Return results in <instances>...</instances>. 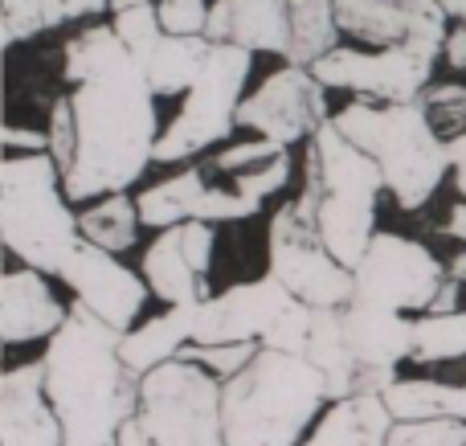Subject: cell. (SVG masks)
I'll use <instances>...</instances> for the list:
<instances>
[{"label": "cell", "mask_w": 466, "mask_h": 446, "mask_svg": "<svg viewBox=\"0 0 466 446\" xmlns=\"http://www.w3.org/2000/svg\"><path fill=\"white\" fill-rule=\"evenodd\" d=\"M66 82L74 115V156L66 164V197L98 201L127 193L156 160L160 115L139 54L119 41L115 25H90L66 46Z\"/></svg>", "instance_id": "1"}, {"label": "cell", "mask_w": 466, "mask_h": 446, "mask_svg": "<svg viewBox=\"0 0 466 446\" xmlns=\"http://www.w3.org/2000/svg\"><path fill=\"white\" fill-rule=\"evenodd\" d=\"M46 390L66 426V446H115L139 401L144 377L123 360V332L74 299L46 340Z\"/></svg>", "instance_id": "2"}, {"label": "cell", "mask_w": 466, "mask_h": 446, "mask_svg": "<svg viewBox=\"0 0 466 446\" xmlns=\"http://www.w3.org/2000/svg\"><path fill=\"white\" fill-rule=\"evenodd\" d=\"M328 381L299 352L266 349L221 385L229 446H299L328 406Z\"/></svg>", "instance_id": "3"}, {"label": "cell", "mask_w": 466, "mask_h": 446, "mask_svg": "<svg viewBox=\"0 0 466 446\" xmlns=\"http://www.w3.org/2000/svg\"><path fill=\"white\" fill-rule=\"evenodd\" d=\"M336 127L369 156H377L385 185L401 209H421L434 201L438 185L451 172V152L438 136L426 103H385V98H356L336 111Z\"/></svg>", "instance_id": "4"}, {"label": "cell", "mask_w": 466, "mask_h": 446, "mask_svg": "<svg viewBox=\"0 0 466 446\" xmlns=\"http://www.w3.org/2000/svg\"><path fill=\"white\" fill-rule=\"evenodd\" d=\"M0 238L5 250L25 267L57 275L78 250L82 226L70 209L66 180L54 152L5 156L0 168Z\"/></svg>", "instance_id": "5"}, {"label": "cell", "mask_w": 466, "mask_h": 446, "mask_svg": "<svg viewBox=\"0 0 466 446\" xmlns=\"http://www.w3.org/2000/svg\"><path fill=\"white\" fill-rule=\"evenodd\" d=\"M221 377L201 360L172 357L144 373L139 401L119 431V446H229Z\"/></svg>", "instance_id": "6"}, {"label": "cell", "mask_w": 466, "mask_h": 446, "mask_svg": "<svg viewBox=\"0 0 466 446\" xmlns=\"http://www.w3.org/2000/svg\"><path fill=\"white\" fill-rule=\"evenodd\" d=\"M249 66H254V49L233 46V41H213L201 74L185 90L177 119L168 123V131L156 144V160L180 164L229 139V131L238 127L241 98H246Z\"/></svg>", "instance_id": "7"}, {"label": "cell", "mask_w": 466, "mask_h": 446, "mask_svg": "<svg viewBox=\"0 0 466 446\" xmlns=\"http://www.w3.org/2000/svg\"><path fill=\"white\" fill-rule=\"evenodd\" d=\"M356 275V291L352 299L377 303V308H393V311H454L459 308V291L462 283L451 279L446 262L438 258L430 246L413 242L405 234H380L372 238V246L364 250Z\"/></svg>", "instance_id": "8"}, {"label": "cell", "mask_w": 466, "mask_h": 446, "mask_svg": "<svg viewBox=\"0 0 466 446\" xmlns=\"http://www.w3.org/2000/svg\"><path fill=\"white\" fill-rule=\"evenodd\" d=\"M266 258H270V275H279L287 283V291L295 299L311 303V308H344L356 291L352 267L336 258L328 250V242L315 229L311 209L303 205V197L287 201L270 218L266 229Z\"/></svg>", "instance_id": "9"}, {"label": "cell", "mask_w": 466, "mask_h": 446, "mask_svg": "<svg viewBox=\"0 0 466 446\" xmlns=\"http://www.w3.org/2000/svg\"><path fill=\"white\" fill-rule=\"evenodd\" d=\"M434 49L421 46H377V49H348L336 46L311 66L323 86L352 90L364 98H385V103H410L430 90L434 78Z\"/></svg>", "instance_id": "10"}, {"label": "cell", "mask_w": 466, "mask_h": 446, "mask_svg": "<svg viewBox=\"0 0 466 446\" xmlns=\"http://www.w3.org/2000/svg\"><path fill=\"white\" fill-rule=\"evenodd\" d=\"M238 123L249 127L254 136L279 139V144L295 147L328 123V86L315 78L311 66L287 62L254 95L241 98Z\"/></svg>", "instance_id": "11"}, {"label": "cell", "mask_w": 466, "mask_h": 446, "mask_svg": "<svg viewBox=\"0 0 466 446\" xmlns=\"http://www.w3.org/2000/svg\"><path fill=\"white\" fill-rule=\"evenodd\" d=\"M54 279L70 287L74 299L86 303L98 319H106V324L119 328V332H131L136 316H144V303H147V295H152L144 270L136 275L131 267H123L115 250H103V246L86 242V238H82L78 250L62 262V270H57Z\"/></svg>", "instance_id": "12"}, {"label": "cell", "mask_w": 466, "mask_h": 446, "mask_svg": "<svg viewBox=\"0 0 466 446\" xmlns=\"http://www.w3.org/2000/svg\"><path fill=\"white\" fill-rule=\"evenodd\" d=\"M339 328L364 377V393H385L397 381V369L413 360L418 349V319L364 299H348L339 308Z\"/></svg>", "instance_id": "13"}, {"label": "cell", "mask_w": 466, "mask_h": 446, "mask_svg": "<svg viewBox=\"0 0 466 446\" xmlns=\"http://www.w3.org/2000/svg\"><path fill=\"white\" fill-rule=\"evenodd\" d=\"M213 221H180L156 234L144 250V279L156 299L164 303H197L209 299V267H213Z\"/></svg>", "instance_id": "14"}, {"label": "cell", "mask_w": 466, "mask_h": 446, "mask_svg": "<svg viewBox=\"0 0 466 446\" xmlns=\"http://www.w3.org/2000/svg\"><path fill=\"white\" fill-rule=\"evenodd\" d=\"M339 29L364 46H421L442 54L451 13L442 0H336Z\"/></svg>", "instance_id": "15"}, {"label": "cell", "mask_w": 466, "mask_h": 446, "mask_svg": "<svg viewBox=\"0 0 466 446\" xmlns=\"http://www.w3.org/2000/svg\"><path fill=\"white\" fill-rule=\"evenodd\" d=\"M295 295L287 291L279 275L266 270L254 283H238L229 291H218L201 299L193 344H238V340H266L274 319L290 308Z\"/></svg>", "instance_id": "16"}, {"label": "cell", "mask_w": 466, "mask_h": 446, "mask_svg": "<svg viewBox=\"0 0 466 446\" xmlns=\"http://www.w3.org/2000/svg\"><path fill=\"white\" fill-rule=\"evenodd\" d=\"M0 446H66L41 360L13 365L0 381Z\"/></svg>", "instance_id": "17"}, {"label": "cell", "mask_w": 466, "mask_h": 446, "mask_svg": "<svg viewBox=\"0 0 466 446\" xmlns=\"http://www.w3.org/2000/svg\"><path fill=\"white\" fill-rule=\"evenodd\" d=\"M66 316H70V308L54 295L46 270L25 267V262L5 270V279H0V340H5V349L49 340L66 324Z\"/></svg>", "instance_id": "18"}, {"label": "cell", "mask_w": 466, "mask_h": 446, "mask_svg": "<svg viewBox=\"0 0 466 446\" xmlns=\"http://www.w3.org/2000/svg\"><path fill=\"white\" fill-rule=\"evenodd\" d=\"M205 33L213 41H233L254 54H287L290 5L287 0H213Z\"/></svg>", "instance_id": "19"}, {"label": "cell", "mask_w": 466, "mask_h": 446, "mask_svg": "<svg viewBox=\"0 0 466 446\" xmlns=\"http://www.w3.org/2000/svg\"><path fill=\"white\" fill-rule=\"evenodd\" d=\"M303 205L311 209L315 229L328 242V250L336 254L344 267H360L364 250L377 238V201H364V197H331V193H315L303 185Z\"/></svg>", "instance_id": "20"}, {"label": "cell", "mask_w": 466, "mask_h": 446, "mask_svg": "<svg viewBox=\"0 0 466 446\" xmlns=\"http://www.w3.org/2000/svg\"><path fill=\"white\" fill-rule=\"evenodd\" d=\"M393 422L397 418L389 414L380 393H360V398L328 401L319 422L299 446H389Z\"/></svg>", "instance_id": "21"}, {"label": "cell", "mask_w": 466, "mask_h": 446, "mask_svg": "<svg viewBox=\"0 0 466 446\" xmlns=\"http://www.w3.org/2000/svg\"><path fill=\"white\" fill-rule=\"evenodd\" d=\"M197 319H201V299L197 303H168V311L152 316L147 324L123 332V360L136 369L139 377L152 373L156 365L180 357L185 344H193Z\"/></svg>", "instance_id": "22"}, {"label": "cell", "mask_w": 466, "mask_h": 446, "mask_svg": "<svg viewBox=\"0 0 466 446\" xmlns=\"http://www.w3.org/2000/svg\"><path fill=\"white\" fill-rule=\"evenodd\" d=\"M213 49L209 33H160L152 46L139 54L147 70V82H152L156 95H185L193 86V78L201 74L205 57Z\"/></svg>", "instance_id": "23"}, {"label": "cell", "mask_w": 466, "mask_h": 446, "mask_svg": "<svg viewBox=\"0 0 466 446\" xmlns=\"http://www.w3.org/2000/svg\"><path fill=\"white\" fill-rule=\"evenodd\" d=\"M205 185H209V168H201V164H193V168L177 172V177H168V180L147 185L144 193L136 197L144 226L168 229V226H180V221H193Z\"/></svg>", "instance_id": "24"}, {"label": "cell", "mask_w": 466, "mask_h": 446, "mask_svg": "<svg viewBox=\"0 0 466 446\" xmlns=\"http://www.w3.org/2000/svg\"><path fill=\"white\" fill-rule=\"evenodd\" d=\"M290 5V46L287 62L295 66H315L323 54L339 46V13L336 0H287Z\"/></svg>", "instance_id": "25"}, {"label": "cell", "mask_w": 466, "mask_h": 446, "mask_svg": "<svg viewBox=\"0 0 466 446\" xmlns=\"http://www.w3.org/2000/svg\"><path fill=\"white\" fill-rule=\"evenodd\" d=\"M103 8H111V0H5V16H0L5 46L13 49L16 41L37 37L78 16H98Z\"/></svg>", "instance_id": "26"}, {"label": "cell", "mask_w": 466, "mask_h": 446, "mask_svg": "<svg viewBox=\"0 0 466 446\" xmlns=\"http://www.w3.org/2000/svg\"><path fill=\"white\" fill-rule=\"evenodd\" d=\"M78 226H82V238H86V242L123 254L139 242L144 218H139V201H131L127 193H106V197H98L90 209L78 213Z\"/></svg>", "instance_id": "27"}, {"label": "cell", "mask_w": 466, "mask_h": 446, "mask_svg": "<svg viewBox=\"0 0 466 446\" xmlns=\"http://www.w3.org/2000/svg\"><path fill=\"white\" fill-rule=\"evenodd\" d=\"M385 406L397 422H418V418H451L454 385L430 381V377H397L385 393Z\"/></svg>", "instance_id": "28"}, {"label": "cell", "mask_w": 466, "mask_h": 446, "mask_svg": "<svg viewBox=\"0 0 466 446\" xmlns=\"http://www.w3.org/2000/svg\"><path fill=\"white\" fill-rule=\"evenodd\" d=\"M466 357V311H426L418 316V365H442V360Z\"/></svg>", "instance_id": "29"}, {"label": "cell", "mask_w": 466, "mask_h": 446, "mask_svg": "<svg viewBox=\"0 0 466 446\" xmlns=\"http://www.w3.org/2000/svg\"><path fill=\"white\" fill-rule=\"evenodd\" d=\"M389 446H466L462 418H418V422H393Z\"/></svg>", "instance_id": "30"}, {"label": "cell", "mask_w": 466, "mask_h": 446, "mask_svg": "<svg viewBox=\"0 0 466 446\" xmlns=\"http://www.w3.org/2000/svg\"><path fill=\"white\" fill-rule=\"evenodd\" d=\"M258 352H262V340H238V344H185V349H180V357L201 360L205 369H213V373L226 381V377L241 373V369H246Z\"/></svg>", "instance_id": "31"}, {"label": "cell", "mask_w": 466, "mask_h": 446, "mask_svg": "<svg viewBox=\"0 0 466 446\" xmlns=\"http://www.w3.org/2000/svg\"><path fill=\"white\" fill-rule=\"evenodd\" d=\"M279 152H287V144L258 136V139H246V144H229L226 152H213L209 172H218V177H226V180H229V177H241V172L258 168V164L274 160Z\"/></svg>", "instance_id": "32"}, {"label": "cell", "mask_w": 466, "mask_h": 446, "mask_svg": "<svg viewBox=\"0 0 466 446\" xmlns=\"http://www.w3.org/2000/svg\"><path fill=\"white\" fill-rule=\"evenodd\" d=\"M111 25H115L119 41L131 49V54H144V49L164 33V25H160V8H156V0H147V5L119 8Z\"/></svg>", "instance_id": "33"}, {"label": "cell", "mask_w": 466, "mask_h": 446, "mask_svg": "<svg viewBox=\"0 0 466 446\" xmlns=\"http://www.w3.org/2000/svg\"><path fill=\"white\" fill-rule=\"evenodd\" d=\"M311 324H315V308L303 299H290V308L274 319V328L266 332V349H282V352H299L303 357L307 349V336H311Z\"/></svg>", "instance_id": "34"}, {"label": "cell", "mask_w": 466, "mask_h": 446, "mask_svg": "<svg viewBox=\"0 0 466 446\" xmlns=\"http://www.w3.org/2000/svg\"><path fill=\"white\" fill-rule=\"evenodd\" d=\"M421 103H426L430 119H434L442 139L459 136L466 127V86H430L426 95H421Z\"/></svg>", "instance_id": "35"}, {"label": "cell", "mask_w": 466, "mask_h": 446, "mask_svg": "<svg viewBox=\"0 0 466 446\" xmlns=\"http://www.w3.org/2000/svg\"><path fill=\"white\" fill-rule=\"evenodd\" d=\"M160 8V25L164 33H205L209 29V8L205 0H156Z\"/></svg>", "instance_id": "36"}, {"label": "cell", "mask_w": 466, "mask_h": 446, "mask_svg": "<svg viewBox=\"0 0 466 446\" xmlns=\"http://www.w3.org/2000/svg\"><path fill=\"white\" fill-rule=\"evenodd\" d=\"M5 152L8 156H25V152H49V127H21V123H8L5 127Z\"/></svg>", "instance_id": "37"}, {"label": "cell", "mask_w": 466, "mask_h": 446, "mask_svg": "<svg viewBox=\"0 0 466 446\" xmlns=\"http://www.w3.org/2000/svg\"><path fill=\"white\" fill-rule=\"evenodd\" d=\"M446 152H451V172H454V188H459V197L466 201V127L459 136L446 139Z\"/></svg>", "instance_id": "38"}, {"label": "cell", "mask_w": 466, "mask_h": 446, "mask_svg": "<svg viewBox=\"0 0 466 446\" xmlns=\"http://www.w3.org/2000/svg\"><path fill=\"white\" fill-rule=\"evenodd\" d=\"M446 62L454 66V70H462L466 74V16L459 21V29H451V37H446Z\"/></svg>", "instance_id": "39"}, {"label": "cell", "mask_w": 466, "mask_h": 446, "mask_svg": "<svg viewBox=\"0 0 466 446\" xmlns=\"http://www.w3.org/2000/svg\"><path fill=\"white\" fill-rule=\"evenodd\" d=\"M442 234L466 246V201H462V205H454V209L446 213V226H442Z\"/></svg>", "instance_id": "40"}, {"label": "cell", "mask_w": 466, "mask_h": 446, "mask_svg": "<svg viewBox=\"0 0 466 446\" xmlns=\"http://www.w3.org/2000/svg\"><path fill=\"white\" fill-rule=\"evenodd\" d=\"M446 270H451V279H459V283H466V246H462V250H454V258L446 262Z\"/></svg>", "instance_id": "41"}, {"label": "cell", "mask_w": 466, "mask_h": 446, "mask_svg": "<svg viewBox=\"0 0 466 446\" xmlns=\"http://www.w3.org/2000/svg\"><path fill=\"white\" fill-rule=\"evenodd\" d=\"M451 418L466 422V385H454V401H451Z\"/></svg>", "instance_id": "42"}, {"label": "cell", "mask_w": 466, "mask_h": 446, "mask_svg": "<svg viewBox=\"0 0 466 446\" xmlns=\"http://www.w3.org/2000/svg\"><path fill=\"white\" fill-rule=\"evenodd\" d=\"M442 8H446L451 16H459V21L466 16V0H442Z\"/></svg>", "instance_id": "43"}, {"label": "cell", "mask_w": 466, "mask_h": 446, "mask_svg": "<svg viewBox=\"0 0 466 446\" xmlns=\"http://www.w3.org/2000/svg\"><path fill=\"white\" fill-rule=\"evenodd\" d=\"M131 5H147V0H111L115 13H119V8H131Z\"/></svg>", "instance_id": "44"}, {"label": "cell", "mask_w": 466, "mask_h": 446, "mask_svg": "<svg viewBox=\"0 0 466 446\" xmlns=\"http://www.w3.org/2000/svg\"><path fill=\"white\" fill-rule=\"evenodd\" d=\"M115 446H119V442H115Z\"/></svg>", "instance_id": "45"}]
</instances>
